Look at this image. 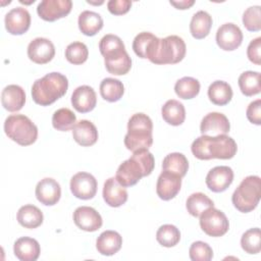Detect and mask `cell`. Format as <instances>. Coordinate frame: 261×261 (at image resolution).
Here are the masks:
<instances>
[{
  "label": "cell",
  "instance_id": "1",
  "mask_svg": "<svg viewBox=\"0 0 261 261\" xmlns=\"http://www.w3.org/2000/svg\"><path fill=\"white\" fill-rule=\"evenodd\" d=\"M237 143L226 135L209 137L202 135L191 146L193 155L200 160L231 159L237 153Z\"/></svg>",
  "mask_w": 261,
  "mask_h": 261
},
{
  "label": "cell",
  "instance_id": "2",
  "mask_svg": "<svg viewBox=\"0 0 261 261\" xmlns=\"http://www.w3.org/2000/svg\"><path fill=\"white\" fill-rule=\"evenodd\" d=\"M155 166L154 156L148 149L133 152L127 160L123 161L117 168L115 178L117 181L127 188L135 186L139 180L152 173Z\"/></svg>",
  "mask_w": 261,
  "mask_h": 261
},
{
  "label": "cell",
  "instance_id": "3",
  "mask_svg": "<svg viewBox=\"0 0 261 261\" xmlns=\"http://www.w3.org/2000/svg\"><path fill=\"white\" fill-rule=\"evenodd\" d=\"M68 88L67 77L60 72H50L38 79L32 87V97L35 103L48 106L65 95Z\"/></svg>",
  "mask_w": 261,
  "mask_h": 261
},
{
  "label": "cell",
  "instance_id": "4",
  "mask_svg": "<svg viewBox=\"0 0 261 261\" xmlns=\"http://www.w3.org/2000/svg\"><path fill=\"white\" fill-rule=\"evenodd\" d=\"M153 122L145 113L134 114L127 122V133L124 137V145L127 150L136 152L149 149L153 143Z\"/></svg>",
  "mask_w": 261,
  "mask_h": 261
},
{
  "label": "cell",
  "instance_id": "5",
  "mask_svg": "<svg viewBox=\"0 0 261 261\" xmlns=\"http://www.w3.org/2000/svg\"><path fill=\"white\" fill-rule=\"evenodd\" d=\"M187 47L184 40L175 35L157 39L148 59L154 64H175L186 55Z\"/></svg>",
  "mask_w": 261,
  "mask_h": 261
},
{
  "label": "cell",
  "instance_id": "6",
  "mask_svg": "<svg viewBox=\"0 0 261 261\" xmlns=\"http://www.w3.org/2000/svg\"><path fill=\"white\" fill-rule=\"evenodd\" d=\"M261 197V179L257 175L245 177L231 196L233 206L243 213L253 211Z\"/></svg>",
  "mask_w": 261,
  "mask_h": 261
},
{
  "label": "cell",
  "instance_id": "7",
  "mask_svg": "<svg viewBox=\"0 0 261 261\" xmlns=\"http://www.w3.org/2000/svg\"><path fill=\"white\" fill-rule=\"evenodd\" d=\"M6 136L20 146H30L38 138L36 124L23 114H11L4 122Z\"/></svg>",
  "mask_w": 261,
  "mask_h": 261
},
{
  "label": "cell",
  "instance_id": "8",
  "mask_svg": "<svg viewBox=\"0 0 261 261\" xmlns=\"http://www.w3.org/2000/svg\"><path fill=\"white\" fill-rule=\"evenodd\" d=\"M199 217L202 230L209 237H222L228 230L229 223L226 215L214 207L206 209Z\"/></svg>",
  "mask_w": 261,
  "mask_h": 261
},
{
  "label": "cell",
  "instance_id": "9",
  "mask_svg": "<svg viewBox=\"0 0 261 261\" xmlns=\"http://www.w3.org/2000/svg\"><path fill=\"white\" fill-rule=\"evenodd\" d=\"M72 7L70 0H43L37 7L38 15L46 21H55L65 17Z\"/></svg>",
  "mask_w": 261,
  "mask_h": 261
},
{
  "label": "cell",
  "instance_id": "10",
  "mask_svg": "<svg viewBox=\"0 0 261 261\" xmlns=\"http://www.w3.org/2000/svg\"><path fill=\"white\" fill-rule=\"evenodd\" d=\"M97 180L88 172H77L70 179V191L74 197L82 200H90L97 193Z\"/></svg>",
  "mask_w": 261,
  "mask_h": 261
},
{
  "label": "cell",
  "instance_id": "11",
  "mask_svg": "<svg viewBox=\"0 0 261 261\" xmlns=\"http://www.w3.org/2000/svg\"><path fill=\"white\" fill-rule=\"evenodd\" d=\"M242 42L243 33L237 24L226 22L217 30L216 43L220 49L224 51H232L239 48Z\"/></svg>",
  "mask_w": 261,
  "mask_h": 261
},
{
  "label": "cell",
  "instance_id": "12",
  "mask_svg": "<svg viewBox=\"0 0 261 261\" xmlns=\"http://www.w3.org/2000/svg\"><path fill=\"white\" fill-rule=\"evenodd\" d=\"M181 177L173 172L162 170L156 184V193L161 200L173 199L180 191Z\"/></svg>",
  "mask_w": 261,
  "mask_h": 261
},
{
  "label": "cell",
  "instance_id": "13",
  "mask_svg": "<svg viewBox=\"0 0 261 261\" xmlns=\"http://www.w3.org/2000/svg\"><path fill=\"white\" fill-rule=\"evenodd\" d=\"M5 29L11 35H22L31 25V14L24 7H14L5 15Z\"/></svg>",
  "mask_w": 261,
  "mask_h": 261
},
{
  "label": "cell",
  "instance_id": "14",
  "mask_svg": "<svg viewBox=\"0 0 261 261\" xmlns=\"http://www.w3.org/2000/svg\"><path fill=\"white\" fill-rule=\"evenodd\" d=\"M55 47L53 43L46 38H36L28 46L29 58L37 64H45L53 59Z\"/></svg>",
  "mask_w": 261,
  "mask_h": 261
},
{
  "label": "cell",
  "instance_id": "15",
  "mask_svg": "<svg viewBox=\"0 0 261 261\" xmlns=\"http://www.w3.org/2000/svg\"><path fill=\"white\" fill-rule=\"evenodd\" d=\"M230 124L228 118L219 112H210L205 115L200 124V132L204 136L216 137L226 135L229 132Z\"/></svg>",
  "mask_w": 261,
  "mask_h": 261
},
{
  "label": "cell",
  "instance_id": "16",
  "mask_svg": "<svg viewBox=\"0 0 261 261\" xmlns=\"http://www.w3.org/2000/svg\"><path fill=\"white\" fill-rule=\"evenodd\" d=\"M233 180V171L228 166H215L206 175V185L214 193L224 192Z\"/></svg>",
  "mask_w": 261,
  "mask_h": 261
},
{
  "label": "cell",
  "instance_id": "17",
  "mask_svg": "<svg viewBox=\"0 0 261 261\" xmlns=\"http://www.w3.org/2000/svg\"><path fill=\"white\" fill-rule=\"evenodd\" d=\"M75 225L85 231H96L103 223L102 217L97 210L89 206L77 207L73 212Z\"/></svg>",
  "mask_w": 261,
  "mask_h": 261
},
{
  "label": "cell",
  "instance_id": "18",
  "mask_svg": "<svg viewBox=\"0 0 261 261\" xmlns=\"http://www.w3.org/2000/svg\"><path fill=\"white\" fill-rule=\"evenodd\" d=\"M99 49L105 62H112L127 55L123 42L118 36L105 35L99 43Z\"/></svg>",
  "mask_w": 261,
  "mask_h": 261
},
{
  "label": "cell",
  "instance_id": "19",
  "mask_svg": "<svg viewBox=\"0 0 261 261\" xmlns=\"http://www.w3.org/2000/svg\"><path fill=\"white\" fill-rule=\"evenodd\" d=\"M35 194L39 202L46 206H53L61 197V188L54 178L45 177L37 184Z\"/></svg>",
  "mask_w": 261,
  "mask_h": 261
},
{
  "label": "cell",
  "instance_id": "20",
  "mask_svg": "<svg viewBox=\"0 0 261 261\" xmlns=\"http://www.w3.org/2000/svg\"><path fill=\"white\" fill-rule=\"evenodd\" d=\"M71 104L77 112L87 113L92 111L97 104V96L94 89L86 85L77 87L72 92Z\"/></svg>",
  "mask_w": 261,
  "mask_h": 261
},
{
  "label": "cell",
  "instance_id": "21",
  "mask_svg": "<svg viewBox=\"0 0 261 261\" xmlns=\"http://www.w3.org/2000/svg\"><path fill=\"white\" fill-rule=\"evenodd\" d=\"M103 199L110 207H119L127 200L125 187L121 186L115 177H109L104 182Z\"/></svg>",
  "mask_w": 261,
  "mask_h": 261
},
{
  "label": "cell",
  "instance_id": "22",
  "mask_svg": "<svg viewBox=\"0 0 261 261\" xmlns=\"http://www.w3.org/2000/svg\"><path fill=\"white\" fill-rule=\"evenodd\" d=\"M1 103L7 111H19L25 103L24 90L17 85L6 86L1 93Z\"/></svg>",
  "mask_w": 261,
  "mask_h": 261
},
{
  "label": "cell",
  "instance_id": "23",
  "mask_svg": "<svg viewBox=\"0 0 261 261\" xmlns=\"http://www.w3.org/2000/svg\"><path fill=\"white\" fill-rule=\"evenodd\" d=\"M13 252L20 261H36L40 256L41 248L37 240L30 237H22L15 241Z\"/></svg>",
  "mask_w": 261,
  "mask_h": 261
},
{
  "label": "cell",
  "instance_id": "24",
  "mask_svg": "<svg viewBox=\"0 0 261 261\" xmlns=\"http://www.w3.org/2000/svg\"><path fill=\"white\" fill-rule=\"evenodd\" d=\"M73 140L83 147L94 145L98 140V130L95 124L87 119H82L72 128Z\"/></svg>",
  "mask_w": 261,
  "mask_h": 261
},
{
  "label": "cell",
  "instance_id": "25",
  "mask_svg": "<svg viewBox=\"0 0 261 261\" xmlns=\"http://www.w3.org/2000/svg\"><path fill=\"white\" fill-rule=\"evenodd\" d=\"M122 245L121 236L114 230L103 231L96 241L98 252L104 256H112L117 253Z\"/></svg>",
  "mask_w": 261,
  "mask_h": 261
},
{
  "label": "cell",
  "instance_id": "26",
  "mask_svg": "<svg viewBox=\"0 0 261 261\" xmlns=\"http://www.w3.org/2000/svg\"><path fill=\"white\" fill-rule=\"evenodd\" d=\"M16 219L21 226L32 229L37 228L43 223L44 216L37 206L28 204L18 209Z\"/></svg>",
  "mask_w": 261,
  "mask_h": 261
},
{
  "label": "cell",
  "instance_id": "27",
  "mask_svg": "<svg viewBox=\"0 0 261 261\" xmlns=\"http://www.w3.org/2000/svg\"><path fill=\"white\" fill-rule=\"evenodd\" d=\"M211 27H212L211 15L204 10H200L196 12L191 19L190 32L195 39L201 40L206 38L209 35Z\"/></svg>",
  "mask_w": 261,
  "mask_h": 261
},
{
  "label": "cell",
  "instance_id": "28",
  "mask_svg": "<svg viewBox=\"0 0 261 261\" xmlns=\"http://www.w3.org/2000/svg\"><path fill=\"white\" fill-rule=\"evenodd\" d=\"M161 114L165 122L177 126L180 125L186 118V109L182 103L177 100L170 99L165 102L161 108Z\"/></svg>",
  "mask_w": 261,
  "mask_h": 261
},
{
  "label": "cell",
  "instance_id": "29",
  "mask_svg": "<svg viewBox=\"0 0 261 261\" xmlns=\"http://www.w3.org/2000/svg\"><path fill=\"white\" fill-rule=\"evenodd\" d=\"M79 29L86 36H95L103 28V18L97 12L85 10L79 15Z\"/></svg>",
  "mask_w": 261,
  "mask_h": 261
},
{
  "label": "cell",
  "instance_id": "30",
  "mask_svg": "<svg viewBox=\"0 0 261 261\" xmlns=\"http://www.w3.org/2000/svg\"><path fill=\"white\" fill-rule=\"evenodd\" d=\"M209 100L218 106L226 105L232 98V90L228 83L223 81H215L208 88Z\"/></svg>",
  "mask_w": 261,
  "mask_h": 261
},
{
  "label": "cell",
  "instance_id": "31",
  "mask_svg": "<svg viewBox=\"0 0 261 261\" xmlns=\"http://www.w3.org/2000/svg\"><path fill=\"white\" fill-rule=\"evenodd\" d=\"M124 93L123 84L116 79L106 77L100 84L101 97L108 102H116L120 100Z\"/></svg>",
  "mask_w": 261,
  "mask_h": 261
},
{
  "label": "cell",
  "instance_id": "32",
  "mask_svg": "<svg viewBox=\"0 0 261 261\" xmlns=\"http://www.w3.org/2000/svg\"><path fill=\"white\" fill-rule=\"evenodd\" d=\"M162 169L173 172L180 177H184L189 169V162L184 154L178 152L170 153L166 155L163 159Z\"/></svg>",
  "mask_w": 261,
  "mask_h": 261
},
{
  "label": "cell",
  "instance_id": "33",
  "mask_svg": "<svg viewBox=\"0 0 261 261\" xmlns=\"http://www.w3.org/2000/svg\"><path fill=\"white\" fill-rule=\"evenodd\" d=\"M238 83L241 92L247 97L257 95L261 91L260 73L258 71L248 70L243 72L239 76Z\"/></svg>",
  "mask_w": 261,
  "mask_h": 261
},
{
  "label": "cell",
  "instance_id": "34",
  "mask_svg": "<svg viewBox=\"0 0 261 261\" xmlns=\"http://www.w3.org/2000/svg\"><path fill=\"white\" fill-rule=\"evenodd\" d=\"M186 207L188 212L194 216V217H199L206 209L210 207H214L213 201L206 196L203 193H194L192 194L186 203Z\"/></svg>",
  "mask_w": 261,
  "mask_h": 261
},
{
  "label": "cell",
  "instance_id": "35",
  "mask_svg": "<svg viewBox=\"0 0 261 261\" xmlns=\"http://www.w3.org/2000/svg\"><path fill=\"white\" fill-rule=\"evenodd\" d=\"M157 37L149 32H142L138 34L133 41V49L140 58H148Z\"/></svg>",
  "mask_w": 261,
  "mask_h": 261
},
{
  "label": "cell",
  "instance_id": "36",
  "mask_svg": "<svg viewBox=\"0 0 261 261\" xmlns=\"http://www.w3.org/2000/svg\"><path fill=\"white\" fill-rule=\"evenodd\" d=\"M174 92L181 99H193L200 92V83L194 77L184 76L175 83Z\"/></svg>",
  "mask_w": 261,
  "mask_h": 261
},
{
  "label": "cell",
  "instance_id": "37",
  "mask_svg": "<svg viewBox=\"0 0 261 261\" xmlns=\"http://www.w3.org/2000/svg\"><path fill=\"white\" fill-rule=\"evenodd\" d=\"M76 123L75 114L68 108H60L53 113L52 125L60 132H67L73 128Z\"/></svg>",
  "mask_w": 261,
  "mask_h": 261
},
{
  "label": "cell",
  "instance_id": "38",
  "mask_svg": "<svg viewBox=\"0 0 261 261\" xmlns=\"http://www.w3.org/2000/svg\"><path fill=\"white\" fill-rule=\"evenodd\" d=\"M156 240L161 246L171 248L178 244L180 232L178 228L172 224H163L156 232Z\"/></svg>",
  "mask_w": 261,
  "mask_h": 261
},
{
  "label": "cell",
  "instance_id": "39",
  "mask_svg": "<svg viewBox=\"0 0 261 261\" xmlns=\"http://www.w3.org/2000/svg\"><path fill=\"white\" fill-rule=\"evenodd\" d=\"M242 249L248 254H257L261 250V232L259 227L245 231L241 239Z\"/></svg>",
  "mask_w": 261,
  "mask_h": 261
},
{
  "label": "cell",
  "instance_id": "40",
  "mask_svg": "<svg viewBox=\"0 0 261 261\" xmlns=\"http://www.w3.org/2000/svg\"><path fill=\"white\" fill-rule=\"evenodd\" d=\"M89 56L88 47L82 42L70 43L65 49V58L71 64H83Z\"/></svg>",
  "mask_w": 261,
  "mask_h": 261
},
{
  "label": "cell",
  "instance_id": "41",
  "mask_svg": "<svg viewBox=\"0 0 261 261\" xmlns=\"http://www.w3.org/2000/svg\"><path fill=\"white\" fill-rule=\"evenodd\" d=\"M243 23L250 32L261 30V7L259 5L247 8L243 14Z\"/></svg>",
  "mask_w": 261,
  "mask_h": 261
},
{
  "label": "cell",
  "instance_id": "42",
  "mask_svg": "<svg viewBox=\"0 0 261 261\" xmlns=\"http://www.w3.org/2000/svg\"><path fill=\"white\" fill-rule=\"evenodd\" d=\"M189 255L193 261H210L213 257V251L207 243L197 241L191 245Z\"/></svg>",
  "mask_w": 261,
  "mask_h": 261
},
{
  "label": "cell",
  "instance_id": "43",
  "mask_svg": "<svg viewBox=\"0 0 261 261\" xmlns=\"http://www.w3.org/2000/svg\"><path fill=\"white\" fill-rule=\"evenodd\" d=\"M105 67H106L107 71L111 74L123 75L130 70L132 59H130L129 55L127 54L118 60L105 63Z\"/></svg>",
  "mask_w": 261,
  "mask_h": 261
},
{
  "label": "cell",
  "instance_id": "44",
  "mask_svg": "<svg viewBox=\"0 0 261 261\" xmlns=\"http://www.w3.org/2000/svg\"><path fill=\"white\" fill-rule=\"evenodd\" d=\"M261 38L252 40L247 48V56L251 62L256 65L261 64Z\"/></svg>",
  "mask_w": 261,
  "mask_h": 261
},
{
  "label": "cell",
  "instance_id": "45",
  "mask_svg": "<svg viewBox=\"0 0 261 261\" xmlns=\"http://www.w3.org/2000/svg\"><path fill=\"white\" fill-rule=\"evenodd\" d=\"M132 6L129 0H110L107 3V8L110 13L114 15H122L126 13Z\"/></svg>",
  "mask_w": 261,
  "mask_h": 261
},
{
  "label": "cell",
  "instance_id": "46",
  "mask_svg": "<svg viewBox=\"0 0 261 261\" xmlns=\"http://www.w3.org/2000/svg\"><path fill=\"white\" fill-rule=\"evenodd\" d=\"M246 114L250 122L260 125L261 124V100L257 99L251 102L247 108Z\"/></svg>",
  "mask_w": 261,
  "mask_h": 261
},
{
  "label": "cell",
  "instance_id": "47",
  "mask_svg": "<svg viewBox=\"0 0 261 261\" xmlns=\"http://www.w3.org/2000/svg\"><path fill=\"white\" fill-rule=\"evenodd\" d=\"M194 0H182V1H170V4L173 5L177 9H189L192 5H194Z\"/></svg>",
  "mask_w": 261,
  "mask_h": 261
}]
</instances>
